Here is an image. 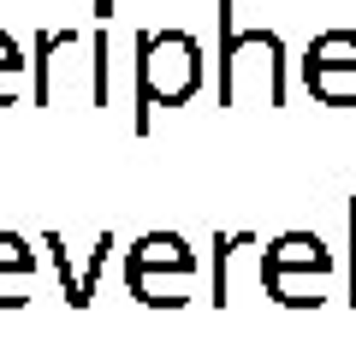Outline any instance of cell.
Returning a JSON list of instances; mask_svg holds the SVG:
<instances>
[{"label":"cell","instance_id":"9c48e42d","mask_svg":"<svg viewBox=\"0 0 356 356\" xmlns=\"http://www.w3.org/2000/svg\"><path fill=\"white\" fill-rule=\"evenodd\" d=\"M24 48H18L6 30H0V107H13L18 102V89H24Z\"/></svg>","mask_w":356,"mask_h":356},{"label":"cell","instance_id":"6da1fadb","mask_svg":"<svg viewBox=\"0 0 356 356\" xmlns=\"http://www.w3.org/2000/svg\"><path fill=\"white\" fill-rule=\"evenodd\" d=\"M137 54V77H131V131L149 137L154 131V107H184L202 89V42L191 30H137L131 36Z\"/></svg>","mask_w":356,"mask_h":356},{"label":"cell","instance_id":"8fae6325","mask_svg":"<svg viewBox=\"0 0 356 356\" xmlns=\"http://www.w3.org/2000/svg\"><path fill=\"white\" fill-rule=\"evenodd\" d=\"M107 250H113V232H102V238H95V250H89L83 273H77V285H83V309L95 303V285H102V267H107Z\"/></svg>","mask_w":356,"mask_h":356},{"label":"cell","instance_id":"ba28073f","mask_svg":"<svg viewBox=\"0 0 356 356\" xmlns=\"http://www.w3.org/2000/svg\"><path fill=\"white\" fill-rule=\"evenodd\" d=\"M250 243H261L255 232H226V238H214V303L226 309L232 303V255L250 250Z\"/></svg>","mask_w":356,"mask_h":356},{"label":"cell","instance_id":"7c38bea8","mask_svg":"<svg viewBox=\"0 0 356 356\" xmlns=\"http://www.w3.org/2000/svg\"><path fill=\"white\" fill-rule=\"evenodd\" d=\"M36 291V273H0V309H24Z\"/></svg>","mask_w":356,"mask_h":356},{"label":"cell","instance_id":"30bf717a","mask_svg":"<svg viewBox=\"0 0 356 356\" xmlns=\"http://www.w3.org/2000/svg\"><path fill=\"white\" fill-rule=\"evenodd\" d=\"M0 273H36V250L18 232H0Z\"/></svg>","mask_w":356,"mask_h":356},{"label":"cell","instance_id":"3957f363","mask_svg":"<svg viewBox=\"0 0 356 356\" xmlns=\"http://www.w3.org/2000/svg\"><path fill=\"white\" fill-rule=\"evenodd\" d=\"M196 280V250L178 232H143L125 250V291L149 309H184Z\"/></svg>","mask_w":356,"mask_h":356},{"label":"cell","instance_id":"52a82bcc","mask_svg":"<svg viewBox=\"0 0 356 356\" xmlns=\"http://www.w3.org/2000/svg\"><path fill=\"white\" fill-rule=\"evenodd\" d=\"M95 18H102V30H95V60H89V102L95 107H113V48H107V18H113V0H95Z\"/></svg>","mask_w":356,"mask_h":356},{"label":"cell","instance_id":"277c9868","mask_svg":"<svg viewBox=\"0 0 356 356\" xmlns=\"http://www.w3.org/2000/svg\"><path fill=\"white\" fill-rule=\"evenodd\" d=\"M214 30H220V54H214L220 107H238V65L250 60V54H261L267 107H285V42H280V30H243L238 24V0H220L214 6Z\"/></svg>","mask_w":356,"mask_h":356},{"label":"cell","instance_id":"5b68a950","mask_svg":"<svg viewBox=\"0 0 356 356\" xmlns=\"http://www.w3.org/2000/svg\"><path fill=\"white\" fill-rule=\"evenodd\" d=\"M303 89L321 107H356V30H321L309 42Z\"/></svg>","mask_w":356,"mask_h":356},{"label":"cell","instance_id":"4fadbf2b","mask_svg":"<svg viewBox=\"0 0 356 356\" xmlns=\"http://www.w3.org/2000/svg\"><path fill=\"white\" fill-rule=\"evenodd\" d=\"M350 303H356V196H350Z\"/></svg>","mask_w":356,"mask_h":356},{"label":"cell","instance_id":"7a4b0ae2","mask_svg":"<svg viewBox=\"0 0 356 356\" xmlns=\"http://www.w3.org/2000/svg\"><path fill=\"white\" fill-rule=\"evenodd\" d=\"M255 273H261V291L280 309H315L321 297H327L332 250L315 232H280L273 243L255 250Z\"/></svg>","mask_w":356,"mask_h":356},{"label":"cell","instance_id":"8992f818","mask_svg":"<svg viewBox=\"0 0 356 356\" xmlns=\"http://www.w3.org/2000/svg\"><path fill=\"white\" fill-rule=\"evenodd\" d=\"M65 54H77V30H36L30 48V107H54V72Z\"/></svg>","mask_w":356,"mask_h":356}]
</instances>
